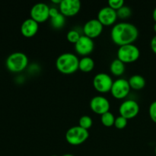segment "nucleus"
<instances>
[{
    "label": "nucleus",
    "instance_id": "f257e3e1",
    "mask_svg": "<svg viewBox=\"0 0 156 156\" xmlns=\"http://www.w3.org/2000/svg\"><path fill=\"white\" fill-rule=\"evenodd\" d=\"M138 37V28L135 24L129 22L117 23L111 30V41L119 47L133 44Z\"/></svg>",
    "mask_w": 156,
    "mask_h": 156
},
{
    "label": "nucleus",
    "instance_id": "f03ea898",
    "mask_svg": "<svg viewBox=\"0 0 156 156\" xmlns=\"http://www.w3.org/2000/svg\"><path fill=\"white\" fill-rule=\"evenodd\" d=\"M79 59L76 54L64 53L59 55L56 60L58 71L64 75H71L79 69Z\"/></svg>",
    "mask_w": 156,
    "mask_h": 156
},
{
    "label": "nucleus",
    "instance_id": "7ed1b4c3",
    "mask_svg": "<svg viewBox=\"0 0 156 156\" xmlns=\"http://www.w3.org/2000/svg\"><path fill=\"white\" fill-rule=\"evenodd\" d=\"M28 66V57L22 52H15L9 55L5 60V66L12 73H21Z\"/></svg>",
    "mask_w": 156,
    "mask_h": 156
},
{
    "label": "nucleus",
    "instance_id": "20e7f679",
    "mask_svg": "<svg viewBox=\"0 0 156 156\" xmlns=\"http://www.w3.org/2000/svg\"><path fill=\"white\" fill-rule=\"evenodd\" d=\"M117 55V59L123 63H133L140 58V50L135 44H127L119 47Z\"/></svg>",
    "mask_w": 156,
    "mask_h": 156
},
{
    "label": "nucleus",
    "instance_id": "39448f33",
    "mask_svg": "<svg viewBox=\"0 0 156 156\" xmlns=\"http://www.w3.org/2000/svg\"><path fill=\"white\" fill-rule=\"evenodd\" d=\"M89 137V132L81 126H74L70 127L66 133V140L72 146H79L85 143Z\"/></svg>",
    "mask_w": 156,
    "mask_h": 156
},
{
    "label": "nucleus",
    "instance_id": "423d86ee",
    "mask_svg": "<svg viewBox=\"0 0 156 156\" xmlns=\"http://www.w3.org/2000/svg\"><path fill=\"white\" fill-rule=\"evenodd\" d=\"M114 81L109 74L105 73H99L93 78V86L99 93L105 94L111 91Z\"/></svg>",
    "mask_w": 156,
    "mask_h": 156
},
{
    "label": "nucleus",
    "instance_id": "0eeeda50",
    "mask_svg": "<svg viewBox=\"0 0 156 156\" xmlns=\"http://www.w3.org/2000/svg\"><path fill=\"white\" fill-rule=\"evenodd\" d=\"M130 89L128 80L125 79H117L114 81L110 92L115 99L122 100L129 95Z\"/></svg>",
    "mask_w": 156,
    "mask_h": 156
},
{
    "label": "nucleus",
    "instance_id": "6e6552de",
    "mask_svg": "<svg viewBox=\"0 0 156 156\" xmlns=\"http://www.w3.org/2000/svg\"><path fill=\"white\" fill-rule=\"evenodd\" d=\"M120 116L127 120H131L136 117L140 113V105L136 101L128 99L121 103L119 107Z\"/></svg>",
    "mask_w": 156,
    "mask_h": 156
},
{
    "label": "nucleus",
    "instance_id": "1a4fd4ad",
    "mask_svg": "<svg viewBox=\"0 0 156 156\" xmlns=\"http://www.w3.org/2000/svg\"><path fill=\"white\" fill-rule=\"evenodd\" d=\"M50 7L44 2H38L34 5L30 11V18L40 24L47 21L50 18Z\"/></svg>",
    "mask_w": 156,
    "mask_h": 156
},
{
    "label": "nucleus",
    "instance_id": "9d476101",
    "mask_svg": "<svg viewBox=\"0 0 156 156\" xmlns=\"http://www.w3.org/2000/svg\"><path fill=\"white\" fill-rule=\"evenodd\" d=\"M81 7L79 0H62L59 5V10L65 17H73L80 12Z\"/></svg>",
    "mask_w": 156,
    "mask_h": 156
},
{
    "label": "nucleus",
    "instance_id": "9b49d317",
    "mask_svg": "<svg viewBox=\"0 0 156 156\" xmlns=\"http://www.w3.org/2000/svg\"><path fill=\"white\" fill-rule=\"evenodd\" d=\"M74 45L76 53L82 57L89 56V55L92 53L94 49V44L93 40L85 35H82L77 43Z\"/></svg>",
    "mask_w": 156,
    "mask_h": 156
},
{
    "label": "nucleus",
    "instance_id": "f8f14e48",
    "mask_svg": "<svg viewBox=\"0 0 156 156\" xmlns=\"http://www.w3.org/2000/svg\"><path fill=\"white\" fill-rule=\"evenodd\" d=\"M90 108L95 114L101 116L102 114L110 111L111 104L109 100L102 95L93 97L90 101Z\"/></svg>",
    "mask_w": 156,
    "mask_h": 156
},
{
    "label": "nucleus",
    "instance_id": "ddd939ff",
    "mask_svg": "<svg viewBox=\"0 0 156 156\" xmlns=\"http://www.w3.org/2000/svg\"><path fill=\"white\" fill-rule=\"evenodd\" d=\"M104 26L97 18L88 20L83 26L84 35L94 40L98 37L103 32Z\"/></svg>",
    "mask_w": 156,
    "mask_h": 156
},
{
    "label": "nucleus",
    "instance_id": "4468645a",
    "mask_svg": "<svg viewBox=\"0 0 156 156\" xmlns=\"http://www.w3.org/2000/svg\"><path fill=\"white\" fill-rule=\"evenodd\" d=\"M117 11L114 10L109 6H106L101 9L98 13V18L101 24L105 27L114 26L117 20Z\"/></svg>",
    "mask_w": 156,
    "mask_h": 156
},
{
    "label": "nucleus",
    "instance_id": "2eb2a0df",
    "mask_svg": "<svg viewBox=\"0 0 156 156\" xmlns=\"http://www.w3.org/2000/svg\"><path fill=\"white\" fill-rule=\"evenodd\" d=\"M38 30L39 24L30 18L24 20L21 25V33L24 37H33L37 34Z\"/></svg>",
    "mask_w": 156,
    "mask_h": 156
},
{
    "label": "nucleus",
    "instance_id": "dca6fc26",
    "mask_svg": "<svg viewBox=\"0 0 156 156\" xmlns=\"http://www.w3.org/2000/svg\"><path fill=\"white\" fill-rule=\"evenodd\" d=\"M131 89L133 90H141L146 86V79L143 76L140 75H133L131 76L128 80Z\"/></svg>",
    "mask_w": 156,
    "mask_h": 156
},
{
    "label": "nucleus",
    "instance_id": "f3484780",
    "mask_svg": "<svg viewBox=\"0 0 156 156\" xmlns=\"http://www.w3.org/2000/svg\"><path fill=\"white\" fill-rule=\"evenodd\" d=\"M94 61L90 56H84L79 59V69L83 73H90L94 68Z\"/></svg>",
    "mask_w": 156,
    "mask_h": 156
},
{
    "label": "nucleus",
    "instance_id": "a211bd4d",
    "mask_svg": "<svg viewBox=\"0 0 156 156\" xmlns=\"http://www.w3.org/2000/svg\"><path fill=\"white\" fill-rule=\"evenodd\" d=\"M110 71L114 76H121L125 72V63L117 59H114L110 65Z\"/></svg>",
    "mask_w": 156,
    "mask_h": 156
},
{
    "label": "nucleus",
    "instance_id": "6ab92c4d",
    "mask_svg": "<svg viewBox=\"0 0 156 156\" xmlns=\"http://www.w3.org/2000/svg\"><path fill=\"white\" fill-rule=\"evenodd\" d=\"M50 24L54 29H61L66 24V17L62 14H59L54 18H50Z\"/></svg>",
    "mask_w": 156,
    "mask_h": 156
},
{
    "label": "nucleus",
    "instance_id": "aec40b11",
    "mask_svg": "<svg viewBox=\"0 0 156 156\" xmlns=\"http://www.w3.org/2000/svg\"><path fill=\"white\" fill-rule=\"evenodd\" d=\"M115 119L116 118L114 114L110 111L101 116V122L106 127H111V126H114Z\"/></svg>",
    "mask_w": 156,
    "mask_h": 156
},
{
    "label": "nucleus",
    "instance_id": "412c9836",
    "mask_svg": "<svg viewBox=\"0 0 156 156\" xmlns=\"http://www.w3.org/2000/svg\"><path fill=\"white\" fill-rule=\"evenodd\" d=\"M93 125V120L91 117L88 115H83L79 118V126H81L83 129H88L91 128Z\"/></svg>",
    "mask_w": 156,
    "mask_h": 156
},
{
    "label": "nucleus",
    "instance_id": "4be33fe9",
    "mask_svg": "<svg viewBox=\"0 0 156 156\" xmlns=\"http://www.w3.org/2000/svg\"><path fill=\"white\" fill-rule=\"evenodd\" d=\"M117 18H120L121 20L127 19L128 18L131 16L132 15V10L127 5H123V7L120 8V9L117 11Z\"/></svg>",
    "mask_w": 156,
    "mask_h": 156
},
{
    "label": "nucleus",
    "instance_id": "5701e85b",
    "mask_svg": "<svg viewBox=\"0 0 156 156\" xmlns=\"http://www.w3.org/2000/svg\"><path fill=\"white\" fill-rule=\"evenodd\" d=\"M82 35L79 34V31L76 30H70L66 34V39L69 43L73 44H76L77 41H79V38Z\"/></svg>",
    "mask_w": 156,
    "mask_h": 156
},
{
    "label": "nucleus",
    "instance_id": "b1692460",
    "mask_svg": "<svg viewBox=\"0 0 156 156\" xmlns=\"http://www.w3.org/2000/svg\"><path fill=\"white\" fill-rule=\"evenodd\" d=\"M127 123H128L127 119L124 118V117H122V116H119V117H116L114 126H115L117 129H123L127 126Z\"/></svg>",
    "mask_w": 156,
    "mask_h": 156
},
{
    "label": "nucleus",
    "instance_id": "393cba45",
    "mask_svg": "<svg viewBox=\"0 0 156 156\" xmlns=\"http://www.w3.org/2000/svg\"><path fill=\"white\" fill-rule=\"evenodd\" d=\"M108 4L110 8L117 11L124 5V1L123 0H109L108 2Z\"/></svg>",
    "mask_w": 156,
    "mask_h": 156
},
{
    "label": "nucleus",
    "instance_id": "a878e982",
    "mask_svg": "<svg viewBox=\"0 0 156 156\" xmlns=\"http://www.w3.org/2000/svg\"><path fill=\"white\" fill-rule=\"evenodd\" d=\"M149 114L151 120L156 123V101L152 102L149 108Z\"/></svg>",
    "mask_w": 156,
    "mask_h": 156
},
{
    "label": "nucleus",
    "instance_id": "bb28decb",
    "mask_svg": "<svg viewBox=\"0 0 156 156\" xmlns=\"http://www.w3.org/2000/svg\"><path fill=\"white\" fill-rule=\"evenodd\" d=\"M59 14H60L59 9L56 7H50V12H49V15H50V18H54V17L57 16Z\"/></svg>",
    "mask_w": 156,
    "mask_h": 156
},
{
    "label": "nucleus",
    "instance_id": "cd10ccee",
    "mask_svg": "<svg viewBox=\"0 0 156 156\" xmlns=\"http://www.w3.org/2000/svg\"><path fill=\"white\" fill-rule=\"evenodd\" d=\"M150 47L152 52H153L155 54H156V34L152 38V40H151Z\"/></svg>",
    "mask_w": 156,
    "mask_h": 156
},
{
    "label": "nucleus",
    "instance_id": "c85d7f7f",
    "mask_svg": "<svg viewBox=\"0 0 156 156\" xmlns=\"http://www.w3.org/2000/svg\"><path fill=\"white\" fill-rule=\"evenodd\" d=\"M152 18H153V20L156 22V7L154 9L153 12H152Z\"/></svg>",
    "mask_w": 156,
    "mask_h": 156
},
{
    "label": "nucleus",
    "instance_id": "c756f323",
    "mask_svg": "<svg viewBox=\"0 0 156 156\" xmlns=\"http://www.w3.org/2000/svg\"><path fill=\"white\" fill-rule=\"evenodd\" d=\"M61 1H62V0H51L52 2L54 3V4H57V5L60 4Z\"/></svg>",
    "mask_w": 156,
    "mask_h": 156
},
{
    "label": "nucleus",
    "instance_id": "7c9ffc66",
    "mask_svg": "<svg viewBox=\"0 0 156 156\" xmlns=\"http://www.w3.org/2000/svg\"><path fill=\"white\" fill-rule=\"evenodd\" d=\"M153 30H154V31L156 33V22H155V24H154V26H153Z\"/></svg>",
    "mask_w": 156,
    "mask_h": 156
},
{
    "label": "nucleus",
    "instance_id": "2f4dec72",
    "mask_svg": "<svg viewBox=\"0 0 156 156\" xmlns=\"http://www.w3.org/2000/svg\"><path fill=\"white\" fill-rule=\"evenodd\" d=\"M62 156H75L73 155H72V154H65V155H62Z\"/></svg>",
    "mask_w": 156,
    "mask_h": 156
},
{
    "label": "nucleus",
    "instance_id": "473e14b6",
    "mask_svg": "<svg viewBox=\"0 0 156 156\" xmlns=\"http://www.w3.org/2000/svg\"><path fill=\"white\" fill-rule=\"evenodd\" d=\"M155 155H156V146H155Z\"/></svg>",
    "mask_w": 156,
    "mask_h": 156
},
{
    "label": "nucleus",
    "instance_id": "72a5a7b5",
    "mask_svg": "<svg viewBox=\"0 0 156 156\" xmlns=\"http://www.w3.org/2000/svg\"><path fill=\"white\" fill-rule=\"evenodd\" d=\"M52 156H58V155H52Z\"/></svg>",
    "mask_w": 156,
    "mask_h": 156
}]
</instances>
